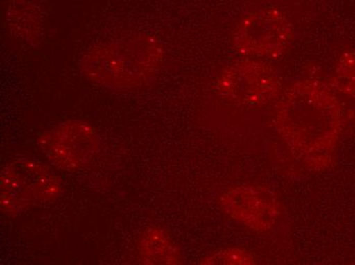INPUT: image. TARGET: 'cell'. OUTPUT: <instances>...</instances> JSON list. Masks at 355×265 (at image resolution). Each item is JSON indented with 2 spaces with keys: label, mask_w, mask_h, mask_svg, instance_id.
Masks as SVG:
<instances>
[{
  "label": "cell",
  "mask_w": 355,
  "mask_h": 265,
  "mask_svg": "<svg viewBox=\"0 0 355 265\" xmlns=\"http://www.w3.org/2000/svg\"><path fill=\"white\" fill-rule=\"evenodd\" d=\"M278 118L286 137L300 132L292 141L297 145L309 132L302 153L317 154L334 145L341 109L334 95L320 82L302 81L288 89L279 105Z\"/></svg>",
  "instance_id": "6da1fadb"
},
{
  "label": "cell",
  "mask_w": 355,
  "mask_h": 265,
  "mask_svg": "<svg viewBox=\"0 0 355 265\" xmlns=\"http://www.w3.org/2000/svg\"><path fill=\"white\" fill-rule=\"evenodd\" d=\"M164 49L149 36L128 37L99 45L81 62L84 76L110 89H131L144 85L159 72Z\"/></svg>",
  "instance_id": "7a4b0ae2"
},
{
  "label": "cell",
  "mask_w": 355,
  "mask_h": 265,
  "mask_svg": "<svg viewBox=\"0 0 355 265\" xmlns=\"http://www.w3.org/2000/svg\"><path fill=\"white\" fill-rule=\"evenodd\" d=\"M60 194L58 176L46 165L30 158L8 163L1 172V209L18 215L37 204L53 202Z\"/></svg>",
  "instance_id": "3957f363"
},
{
  "label": "cell",
  "mask_w": 355,
  "mask_h": 265,
  "mask_svg": "<svg viewBox=\"0 0 355 265\" xmlns=\"http://www.w3.org/2000/svg\"><path fill=\"white\" fill-rule=\"evenodd\" d=\"M294 29L280 8L261 6L244 15L234 30V45L248 57L277 60L293 41Z\"/></svg>",
  "instance_id": "277c9868"
},
{
  "label": "cell",
  "mask_w": 355,
  "mask_h": 265,
  "mask_svg": "<svg viewBox=\"0 0 355 265\" xmlns=\"http://www.w3.org/2000/svg\"><path fill=\"white\" fill-rule=\"evenodd\" d=\"M218 89L229 100L244 107H261L278 96L281 82L268 64L241 62L229 66L218 77Z\"/></svg>",
  "instance_id": "5b68a950"
},
{
  "label": "cell",
  "mask_w": 355,
  "mask_h": 265,
  "mask_svg": "<svg viewBox=\"0 0 355 265\" xmlns=\"http://www.w3.org/2000/svg\"><path fill=\"white\" fill-rule=\"evenodd\" d=\"M92 127L83 120H67L41 136L39 145L58 169L73 171L88 163L96 147Z\"/></svg>",
  "instance_id": "8992f818"
},
{
  "label": "cell",
  "mask_w": 355,
  "mask_h": 265,
  "mask_svg": "<svg viewBox=\"0 0 355 265\" xmlns=\"http://www.w3.org/2000/svg\"><path fill=\"white\" fill-rule=\"evenodd\" d=\"M6 18L12 31L19 37L34 41L40 36L44 15L35 0H10Z\"/></svg>",
  "instance_id": "52a82bcc"
},
{
  "label": "cell",
  "mask_w": 355,
  "mask_h": 265,
  "mask_svg": "<svg viewBox=\"0 0 355 265\" xmlns=\"http://www.w3.org/2000/svg\"><path fill=\"white\" fill-rule=\"evenodd\" d=\"M139 252L143 262L147 264H176L180 262L176 244L159 228H149L143 234Z\"/></svg>",
  "instance_id": "ba28073f"
},
{
  "label": "cell",
  "mask_w": 355,
  "mask_h": 265,
  "mask_svg": "<svg viewBox=\"0 0 355 265\" xmlns=\"http://www.w3.org/2000/svg\"><path fill=\"white\" fill-rule=\"evenodd\" d=\"M336 84L340 91L355 96V51L346 53L340 60Z\"/></svg>",
  "instance_id": "9c48e42d"
},
{
  "label": "cell",
  "mask_w": 355,
  "mask_h": 265,
  "mask_svg": "<svg viewBox=\"0 0 355 265\" xmlns=\"http://www.w3.org/2000/svg\"><path fill=\"white\" fill-rule=\"evenodd\" d=\"M252 258L248 255L246 252L239 250H228V251L218 252L209 256L203 264H250Z\"/></svg>",
  "instance_id": "30bf717a"
}]
</instances>
